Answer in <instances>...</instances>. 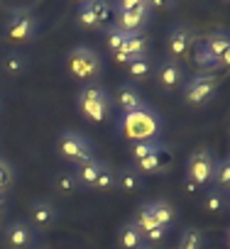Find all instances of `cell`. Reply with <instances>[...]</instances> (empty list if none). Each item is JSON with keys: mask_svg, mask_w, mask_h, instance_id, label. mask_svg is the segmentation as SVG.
<instances>
[{"mask_svg": "<svg viewBox=\"0 0 230 249\" xmlns=\"http://www.w3.org/2000/svg\"><path fill=\"white\" fill-rule=\"evenodd\" d=\"M140 249H159V247H150V244H142Z\"/></svg>", "mask_w": 230, "mask_h": 249, "instance_id": "40", "label": "cell"}, {"mask_svg": "<svg viewBox=\"0 0 230 249\" xmlns=\"http://www.w3.org/2000/svg\"><path fill=\"white\" fill-rule=\"evenodd\" d=\"M3 237H5V244H8L10 249H27V247L35 242V232H32V227H30L27 222H22V220H13V222H8Z\"/></svg>", "mask_w": 230, "mask_h": 249, "instance_id": "12", "label": "cell"}, {"mask_svg": "<svg viewBox=\"0 0 230 249\" xmlns=\"http://www.w3.org/2000/svg\"><path fill=\"white\" fill-rule=\"evenodd\" d=\"M142 244H145L142 232H140L133 222H125V225L118 230V247H120V249H140Z\"/></svg>", "mask_w": 230, "mask_h": 249, "instance_id": "20", "label": "cell"}, {"mask_svg": "<svg viewBox=\"0 0 230 249\" xmlns=\"http://www.w3.org/2000/svg\"><path fill=\"white\" fill-rule=\"evenodd\" d=\"M225 203H228V208H230V193H225Z\"/></svg>", "mask_w": 230, "mask_h": 249, "instance_id": "41", "label": "cell"}, {"mask_svg": "<svg viewBox=\"0 0 230 249\" xmlns=\"http://www.w3.org/2000/svg\"><path fill=\"white\" fill-rule=\"evenodd\" d=\"M115 188V169L108 166V164H100V171L93 181V191H113Z\"/></svg>", "mask_w": 230, "mask_h": 249, "instance_id": "28", "label": "cell"}, {"mask_svg": "<svg viewBox=\"0 0 230 249\" xmlns=\"http://www.w3.org/2000/svg\"><path fill=\"white\" fill-rule=\"evenodd\" d=\"M228 203H225V193L218 191V188H208L206 196H203V210L206 213H220L225 210Z\"/></svg>", "mask_w": 230, "mask_h": 249, "instance_id": "27", "label": "cell"}, {"mask_svg": "<svg viewBox=\"0 0 230 249\" xmlns=\"http://www.w3.org/2000/svg\"><path fill=\"white\" fill-rule=\"evenodd\" d=\"M169 164H172V152H169L167 147H162V149H157L154 154H150V157L135 161L133 166L137 169L140 176H152V174H162V171H167Z\"/></svg>", "mask_w": 230, "mask_h": 249, "instance_id": "14", "label": "cell"}, {"mask_svg": "<svg viewBox=\"0 0 230 249\" xmlns=\"http://www.w3.org/2000/svg\"><path fill=\"white\" fill-rule=\"evenodd\" d=\"M37 18L35 13L30 10H13L8 15V22H5V37L15 44H27L37 37Z\"/></svg>", "mask_w": 230, "mask_h": 249, "instance_id": "5", "label": "cell"}, {"mask_svg": "<svg viewBox=\"0 0 230 249\" xmlns=\"http://www.w3.org/2000/svg\"><path fill=\"white\" fill-rule=\"evenodd\" d=\"M66 69L81 81H96L103 73V61L91 47H74L66 56Z\"/></svg>", "mask_w": 230, "mask_h": 249, "instance_id": "3", "label": "cell"}, {"mask_svg": "<svg viewBox=\"0 0 230 249\" xmlns=\"http://www.w3.org/2000/svg\"><path fill=\"white\" fill-rule=\"evenodd\" d=\"M125 37H128V32H123V30H118L115 25H110L108 32H105V49H108L110 54H115V52L125 44Z\"/></svg>", "mask_w": 230, "mask_h": 249, "instance_id": "32", "label": "cell"}, {"mask_svg": "<svg viewBox=\"0 0 230 249\" xmlns=\"http://www.w3.org/2000/svg\"><path fill=\"white\" fill-rule=\"evenodd\" d=\"M218 66H225V69H230V49H228V52H225V54L218 59Z\"/></svg>", "mask_w": 230, "mask_h": 249, "instance_id": "38", "label": "cell"}, {"mask_svg": "<svg viewBox=\"0 0 230 249\" xmlns=\"http://www.w3.org/2000/svg\"><path fill=\"white\" fill-rule=\"evenodd\" d=\"M184 81H186V71H184V66L176 59H164L157 66V86L164 93L176 90L179 86H184Z\"/></svg>", "mask_w": 230, "mask_h": 249, "instance_id": "10", "label": "cell"}, {"mask_svg": "<svg viewBox=\"0 0 230 249\" xmlns=\"http://www.w3.org/2000/svg\"><path fill=\"white\" fill-rule=\"evenodd\" d=\"M0 66H3V71L8 73V76H20V73H25L27 71V66H30V59H27V54H22V52H8L5 56H3V61H0Z\"/></svg>", "mask_w": 230, "mask_h": 249, "instance_id": "19", "label": "cell"}, {"mask_svg": "<svg viewBox=\"0 0 230 249\" xmlns=\"http://www.w3.org/2000/svg\"><path fill=\"white\" fill-rule=\"evenodd\" d=\"M228 132H230V130H228Z\"/></svg>", "mask_w": 230, "mask_h": 249, "instance_id": "43", "label": "cell"}, {"mask_svg": "<svg viewBox=\"0 0 230 249\" xmlns=\"http://www.w3.org/2000/svg\"><path fill=\"white\" fill-rule=\"evenodd\" d=\"M193 47V32L189 27H174L169 35H167V52H169V59H179V56H186Z\"/></svg>", "mask_w": 230, "mask_h": 249, "instance_id": "13", "label": "cell"}, {"mask_svg": "<svg viewBox=\"0 0 230 249\" xmlns=\"http://www.w3.org/2000/svg\"><path fill=\"white\" fill-rule=\"evenodd\" d=\"M215 90H218V76L215 73H198V76L184 81V86H181L184 100L193 107L208 105L215 98Z\"/></svg>", "mask_w": 230, "mask_h": 249, "instance_id": "4", "label": "cell"}, {"mask_svg": "<svg viewBox=\"0 0 230 249\" xmlns=\"http://www.w3.org/2000/svg\"><path fill=\"white\" fill-rule=\"evenodd\" d=\"M115 27L123 30V32H145V27L150 25L152 20V13H150V3H142L137 10H128V13H115Z\"/></svg>", "mask_w": 230, "mask_h": 249, "instance_id": "9", "label": "cell"}, {"mask_svg": "<svg viewBox=\"0 0 230 249\" xmlns=\"http://www.w3.org/2000/svg\"><path fill=\"white\" fill-rule=\"evenodd\" d=\"M110 95L103 86L98 83H86L81 86L78 95H76V105H78V112L88 120V122H103L110 112Z\"/></svg>", "mask_w": 230, "mask_h": 249, "instance_id": "2", "label": "cell"}, {"mask_svg": "<svg viewBox=\"0 0 230 249\" xmlns=\"http://www.w3.org/2000/svg\"><path fill=\"white\" fill-rule=\"evenodd\" d=\"M76 25H78L81 30H100V20H98V0H86V3L78 5Z\"/></svg>", "mask_w": 230, "mask_h": 249, "instance_id": "15", "label": "cell"}, {"mask_svg": "<svg viewBox=\"0 0 230 249\" xmlns=\"http://www.w3.org/2000/svg\"><path fill=\"white\" fill-rule=\"evenodd\" d=\"M54 191L61 196H74L78 191V183L74 178V171H59L54 176Z\"/></svg>", "mask_w": 230, "mask_h": 249, "instance_id": "25", "label": "cell"}, {"mask_svg": "<svg viewBox=\"0 0 230 249\" xmlns=\"http://www.w3.org/2000/svg\"><path fill=\"white\" fill-rule=\"evenodd\" d=\"M164 144L159 142V140H147V142H133V147H130V154H133V161H140V159H145V157H150V154H154L157 149H162Z\"/></svg>", "mask_w": 230, "mask_h": 249, "instance_id": "29", "label": "cell"}, {"mask_svg": "<svg viewBox=\"0 0 230 249\" xmlns=\"http://www.w3.org/2000/svg\"><path fill=\"white\" fill-rule=\"evenodd\" d=\"M57 149H59V157L71 161V164H83L88 159H93V149H91V142L74 132V130H66L59 135V142H57Z\"/></svg>", "mask_w": 230, "mask_h": 249, "instance_id": "6", "label": "cell"}, {"mask_svg": "<svg viewBox=\"0 0 230 249\" xmlns=\"http://www.w3.org/2000/svg\"><path fill=\"white\" fill-rule=\"evenodd\" d=\"M184 186H186V193H196V191H198V186H196L191 178H186V176H184Z\"/></svg>", "mask_w": 230, "mask_h": 249, "instance_id": "37", "label": "cell"}, {"mask_svg": "<svg viewBox=\"0 0 230 249\" xmlns=\"http://www.w3.org/2000/svg\"><path fill=\"white\" fill-rule=\"evenodd\" d=\"M125 69H128V76H130V78L145 81V78L152 73V61H150L147 56H142V59H135V61H130Z\"/></svg>", "mask_w": 230, "mask_h": 249, "instance_id": "31", "label": "cell"}, {"mask_svg": "<svg viewBox=\"0 0 230 249\" xmlns=\"http://www.w3.org/2000/svg\"><path fill=\"white\" fill-rule=\"evenodd\" d=\"M113 15H115V13H113V5H110V3H103V0H98V20H100V27L108 25Z\"/></svg>", "mask_w": 230, "mask_h": 249, "instance_id": "35", "label": "cell"}, {"mask_svg": "<svg viewBox=\"0 0 230 249\" xmlns=\"http://www.w3.org/2000/svg\"><path fill=\"white\" fill-rule=\"evenodd\" d=\"M176 249H203V232L198 227H184Z\"/></svg>", "mask_w": 230, "mask_h": 249, "instance_id": "26", "label": "cell"}, {"mask_svg": "<svg viewBox=\"0 0 230 249\" xmlns=\"http://www.w3.org/2000/svg\"><path fill=\"white\" fill-rule=\"evenodd\" d=\"M228 159H230V157H228Z\"/></svg>", "mask_w": 230, "mask_h": 249, "instance_id": "44", "label": "cell"}, {"mask_svg": "<svg viewBox=\"0 0 230 249\" xmlns=\"http://www.w3.org/2000/svg\"><path fill=\"white\" fill-rule=\"evenodd\" d=\"M228 242H230V232H228Z\"/></svg>", "mask_w": 230, "mask_h": 249, "instance_id": "42", "label": "cell"}, {"mask_svg": "<svg viewBox=\"0 0 230 249\" xmlns=\"http://www.w3.org/2000/svg\"><path fill=\"white\" fill-rule=\"evenodd\" d=\"M193 61H196V66H201V69H218V59H215L203 44H198V47L193 49Z\"/></svg>", "mask_w": 230, "mask_h": 249, "instance_id": "33", "label": "cell"}, {"mask_svg": "<svg viewBox=\"0 0 230 249\" xmlns=\"http://www.w3.org/2000/svg\"><path fill=\"white\" fill-rule=\"evenodd\" d=\"M100 164H103V161H98L96 157L88 159V161H83V164H76L74 178H76L78 188H93V181H96V176H98V171H100Z\"/></svg>", "mask_w": 230, "mask_h": 249, "instance_id": "17", "label": "cell"}, {"mask_svg": "<svg viewBox=\"0 0 230 249\" xmlns=\"http://www.w3.org/2000/svg\"><path fill=\"white\" fill-rule=\"evenodd\" d=\"M167 232H169L167 227H154V230L145 232V234H142V239H145V244H150V247H159V244L164 242Z\"/></svg>", "mask_w": 230, "mask_h": 249, "instance_id": "34", "label": "cell"}, {"mask_svg": "<svg viewBox=\"0 0 230 249\" xmlns=\"http://www.w3.org/2000/svg\"><path fill=\"white\" fill-rule=\"evenodd\" d=\"M147 47H150L147 32H130V35L125 37V44L113 54V59L118 61V64H123V66H128L130 61L147 56Z\"/></svg>", "mask_w": 230, "mask_h": 249, "instance_id": "8", "label": "cell"}, {"mask_svg": "<svg viewBox=\"0 0 230 249\" xmlns=\"http://www.w3.org/2000/svg\"><path fill=\"white\" fill-rule=\"evenodd\" d=\"M133 225L145 234V232H150V230H154V227H159L157 225V220H154V213H152V208H150V203H145V205H140L137 208V213H135V217H133Z\"/></svg>", "mask_w": 230, "mask_h": 249, "instance_id": "24", "label": "cell"}, {"mask_svg": "<svg viewBox=\"0 0 230 249\" xmlns=\"http://www.w3.org/2000/svg\"><path fill=\"white\" fill-rule=\"evenodd\" d=\"M211 181L215 183L218 191L230 193V159H223V161H215V164H213V176H211Z\"/></svg>", "mask_w": 230, "mask_h": 249, "instance_id": "22", "label": "cell"}, {"mask_svg": "<svg viewBox=\"0 0 230 249\" xmlns=\"http://www.w3.org/2000/svg\"><path fill=\"white\" fill-rule=\"evenodd\" d=\"M150 208H152V213H154V220H157V225L159 227H172L174 225V217H176V213H174V205L169 203V200H152L150 203Z\"/></svg>", "mask_w": 230, "mask_h": 249, "instance_id": "21", "label": "cell"}, {"mask_svg": "<svg viewBox=\"0 0 230 249\" xmlns=\"http://www.w3.org/2000/svg\"><path fill=\"white\" fill-rule=\"evenodd\" d=\"M120 130L128 140L133 142H147V140H159L162 135V120L152 107H142L135 112H125L120 120Z\"/></svg>", "mask_w": 230, "mask_h": 249, "instance_id": "1", "label": "cell"}, {"mask_svg": "<svg viewBox=\"0 0 230 249\" xmlns=\"http://www.w3.org/2000/svg\"><path fill=\"white\" fill-rule=\"evenodd\" d=\"M15 186V169L8 159L0 157V196H5Z\"/></svg>", "mask_w": 230, "mask_h": 249, "instance_id": "30", "label": "cell"}, {"mask_svg": "<svg viewBox=\"0 0 230 249\" xmlns=\"http://www.w3.org/2000/svg\"><path fill=\"white\" fill-rule=\"evenodd\" d=\"M118 105L123 107V115L125 112H135V110H142L145 103H142V95L140 90L133 86V83H123L118 88Z\"/></svg>", "mask_w": 230, "mask_h": 249, "instance_id": "16", "label": "cell"}, {"mask_svg": "<svg viewBox=\"0 0 230 249\" xmlns=\"http://www.w3.org/2000/svg\"><path fill=\"white\" fill-rule=\"evenodd\" d=\"M57 205L52 200H32L30 203V222H32V230H39V232H47L57 225Z\"/></svg>", "mask_w": 230, "mask_h": 249, "instance_id": "11", "label": "cell"}, {"mask_svg": "<svg viewBox=\"0 0 230 249\" xmlns=\"http://www.w3.org/2000/svg\"><path fill=\"white\" fill-rule=\"evenodd\" d=\"M5 213H8V198H5V196H0V220L5 217Z\"/></svg>", "mask_w": 230, "mask_h": 249, "instance_id": "39", "label": "cell"}, {"mask_svg": "<svg viewBox=\"0 0 230 249\" xmlns=\"http://www.w3.org/2000/svg\"><path fill=\"white\" fill-rule=\"evenodd\" d=\"M203 47H206L215 59H220V56L230 49V37H228V35H223V32H211V35L206 37Z\"/></svg>", "mask_w": 230, "mask_h": 249, "instance_id": "23", "label": "cell"}, {"mask_svg": "<svg viewBox=\"0 0 230 249\" xmlns=\"http://www.w3.org/2000/svg\"><path fill=\"white\" fill-rule=\"evenodd\" d=\"M145 3V0H120L118 5H115V10L118 13H128V10H137L140 5Z\"/></svg>", "mask_w": 230, "mask_h": 249, "instance_id": "36", "label": "cell"}, {"mask_svg": "<svg viewBox=\"0 0 230 249\" xmlns=\"http://www.w3.org/2000/svg\"><path fill=\"white\" fill-rule=\"evenodd\" d=\"M115 188H120L125 193H135L142 188V176L137 174L135 166H125L123 171L115 174Z\"/></svg>", "mask_w": 230, "mask_h": 249, "instance_id": "18", "label": "cell"}, {"mask_svg": "<svg viewBox=\"0 0 230 249\" xmlns=\"http://www.w3.org/2000/svg\"><path fill=\"white\" fill-rule=\"evenodd\" d=\"M213 164H215V159H213L211 149L198 147V149L189 157V161H186V178H191L198 188H201V186H206V183H211Z\"/></svg>", "mask_w": 230, "mask_h": 249, "instance_id": "7", "label": "cell"}]
</instances>
